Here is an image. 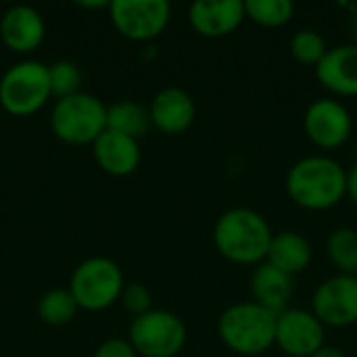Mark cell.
<instances>
[{"label": "cell", "mask_w": 357, "mask_h": 357, "mask_svg": "<svg viewBox=\"0 0 357 357\" xmlns=\"http://www.w3.org/2000/svg\"><path fill=\"white\" fill-rule=\"evenodd\" d=\"M268 220L249 207L224 211L213 226V245L218 253L236 266H259L268 257L272 243Z\"/></svg>", "instance_id": "6da1fadb"}, {"label": "cell", "mask_w": 357, "mask_h": 357, "mask_svg": "<svg viewBox=\"0 0 357 357\" xmlns=\"http://www.w3.org/2000/svg\"><path fill=\"white\" fill-rule=\"evenodd\" d=\"M291 201L307 211H326L347 197V172L324 155L299 159L287 174Z\"/></svg>", "instance_id": "7a4b0ae2"}, {"label": "cell", "mask_w": 357, "mask_h": 357, "mask_svg": "<svg viewBox=\"0 0 357 357\" xmlns=\"http://www.w3.org/2000/svg\"><path fill=\"white\" fill-rule=\"evenodd\" d=\"M276 318L255 301L234 303L218 320L220 341L236 356H264L276 345Z\"/></svg>", "instance_id": "3957f363"}, {"label": "cell", "mask_w": 357, "mask_h": 357, "mask_svg": "<svg viewBox=\"0 0 357 357\" xmlns=\"http://www.w3.org/2000/svg\"><path fill=\"white\" fill-rule=\"evenodd\" d=\"M52 134L67 144H94L107 130V107L100 98L88 92L54 102L50 113Z\"/></svg>", "instance_id": "277c9868"}, {"label": "cell", "mask_w": 357, "mask_h": 357, "mask_svg": "<svg viewBox=\"0 0 357 357\" xmlns=\"http://www.w3.org/2000/svg\"><path fill=\"white\" fill-rule=\"evenodd\" d=\"M50 96L48 65L40 61H21L0 79V105L8 115H33L48 102Z\"/></svg>", "instance_id": "5b68a950"}, {"label": "cell", "mask_w": 357, "mask_h": 357, "mask_svg": "<svg viewBox=\"0 0 357 357\" xmlns=\"http://www.w3.org/2000/svg\"><path fill=\"white\" fill-rule=\"evenodd\" d=\"M126 280L121 268L107 257H90L82 261L69 280V291L77 305L86 312H100L121 299Z\"/></svg>", "instance_id": "8992f818"}, {"label": "cell", "mask_w": 357, "mask_h": 357, "mask_svg": "<svg viewBox=\"0 0 357 357\" xmlns=\"http://www.w3.org/2000/svg\"><path fill=\"white\" fill-rule=\"evenodd\" d=\"M186 324L167 310H151L130 324V345L140 357H176L186 345Z\"/></svg>", "instance_id": "52a82bcc"}, {"label": "cell", "mask_w": 357, "mask_h": 357, "mask_svg": "<svg viewBox=\"0 0 357 357\" xmlns=\"http://www.w3.org/2000/svg\"><path fill=\"white\" fill-rule=\"evenodd\" d=\"M109 17L123 38L149 42L165 31L172 19V6L165 0H113L109 4Z\"/></svg>", "instance_id": "ba28073f"}, {"label": "cell", "mask_w": 357, "mask_h": 357, "mask_svg": "<svg viewBox=\"0 0 357 357\" xmlns=\"http://www.w3.org/2000/svg\"><path fill=\"white\" fill-rule=\"evenodd\" d=\"M314 316L333 328H347L357 324V276L337 274L324 280L312 299Z\"/></svg>", "instance_id": "9c48e42d"}, {"label": "cell", "mask_w": 357, "mask_h": 357, "mask_svg": "<svg viewBox=\"0 0 357 357\" xmlns=\"http://www.w3.org/2000/svg\"><path fill=\"white\" fill-rule=\"evenodd\" d=\"M305 136L324 151H333L343 146L354 130L351 113L347 107L335 98H318L314 100L303 115Z\"/></svg>", "instance_id": "30bf717a"}, {"label": "cell", "mask_w": 357, "mask_h": 357, "mask_svg": "<svg viewBox=\"0 0 357 357\" xmlns=\"http://www.w3.org/2000/svg\"><path fill=\"white\" fill-rule=\"evenodd\" d=\"M324 324L307 310H284L276 318V347L287 357H310L324 345Z\"/></svg>", "instance_id": "8fae6325"}, {"label": "cell", "mask_w": 357, "mask_h": 357, "mask_svg": "<svg viewBox=\"0 0 357 357\" xmlns=\"http://www.w3.org/2000/svg\"><path fill=\"white\" fill-rule=\"evenodd\" d=\"M247 19L241 0H197L188 8L190 27L203 38H224L241 27Z\"/></svg>", "instance_id": "7c38bea8"}, {"label": "cell", "mask_w": 357, "mask_h": 357, "mask_svg": "<svg viewBox=\"0 0 357 357\" xmlns=\"http://www.w3.org/2000/svg\"><path fill=\"white\" fill-rule=\"evenodd\" d=\"M149 113L153 128L167 136H180L195 123L197 107L186 90L169 86L153 96Z\"/></svg>", "instance_id": "4fadbf2b"}, {"label": "cell", "mask_w": 357, "mask_h": 357, "mask_svg": "<svg viewBox=\"0 0 357 357\" xmlns=\"http://www.w3.org/2000/svg\"><path fill=\"white\" fill-rule=\"evenodd\" d=\"M46 36L44 17L27 4L10 6L0 19V38L6 48L25 54L36 50Z\"/></svg>", "instance_id": "5bb4252c"}, {"label": "cell", "mask_w": 357, "mask_h": 357, "mask_svg": "<svg viewBox=\"0 0 357 357\" xmlns=\"http://www.w3.org/2000/svg\"><path fill=\"white\" fill-rule=\"evenodd\" d=\"M316 77L337 96H357V44L328 48L316 67Z\"/></svg>", "instance_id": "9a60e30c"}, {"label": "cell", "mask_w": 357, "mask_h": 357, "mask_svg": "<svg viewBox=\"0 0 357 357\" xmlns=\"http://www.w3.org/2000/svg\"><path fill=\"white\" fill-rule=\"evenodd\" d=\"M92 153L98 167L115 178L134 174L142 159L138 140L117 134L113 130H105L98 136V140L92 144Z\"/></svg>", "instance_id": "2e32d148"}, {"label": "cell", "mask_w": 357, "mask_h": 357, "mask_svg": "<svg viewBox=\"0 0 357 357\" xmlns=\"http://www.w3.org/2000/svg\"><path fill=\"white\" fill-rule=\"evenodd\" d=\"M249 284H251L253 301L259 303L261 307L274 312L276 316L289 310V301L293 297L295 287H293V276H289L287 272L264 261L255 266Z\"/></svg>", "instance_id": "e0dca14e"}, {"label": "cell", "mask_w": 357, "mask_h": 357, "mask_svg": "<svg viewBox=\"0 0 357 357\" xmlns=\"http://www.w3.org/2000/svg\"><path fill=\"white\" fill-rule=\"evenodd\" d=\"M312 259H314V251H312L310 241L303 234L293 232V230L274 234L270 249H268V257H266L268 264L287 272L289 276L305 272Z\"/></svg>", "instance_id": "ac0fdd59"}, {"label": "cell", "mask_w": 357, "mask_h": 357, "mask_svg": "<svg viewBox=\"0 0 357 357\" xmlns=\"http://www.w3.org/2000/svg\"><path fill=\"white\" fill-rule=\"evenodd\" d=\"M151 128H153V123H151L149 107H144L140 102L121 100V102L107 107V130H113L117 134L138 140Z\"/></svg>", "instance_id": "d6986e66"}, {"label": "cell", "mask_w": 357, "mask_h": 357, "mask_svg": "<svg viewBox=\"0 0 357 357\" xmlns=\"http://www.w3.org/2000/svg\"><path fill=\"white\" fill-rule=\"evenodd\" d=\"M326 251L339 274L357 276V230L354 228L333 230L326 243Z\"/></svg>", "instance_id": "ffe728a7"}, {"label": "cell", "mask_w": 357, "mask_h": 357, "mask_svg": "<svg viewBox=\"0 0 357 357\" xmlns=\"http://www.w3.org/2000/svg\"><path fill=\"white\" fill-rule=\"evenodd\" d=\"M77 310H79V305L73 299L69 289H52L38 303V314H40L42 322L50 324V326L69 324L75 318Z\"/></svg>", "instance_id": "44dd1931"}, {"label": "cell", "mask_w": 357, "mask_h": 357, "mask_svg": "<svg viewBox=\"0 0 357 357\" xmlns=\"http://www.w3.org/2000/svg\"><path fill=\"white\" fill-rule=\"evenodd\" d=\"M247 19L261 27H282L295 15V4L291 0H247Z\"/></svg>", "instance_id": "7402d4cb"}, {"label": "cell", "mask_w": 357, "mask_h": 357, "mask_svg": "<svg viewBox=\"0 0 357 357\" xmlns=\"http://www.w3.org/2000/svg\"><path fill=\"white\" fill-rule=\"evenodd\" d=\"M289 48H291V54L297 63H301L305 67H314V69L318 67V63L328 52L324 38L316 29H299L291 38Z\"/></svg>", "instance_id": "603a6c76"}, {"label": "cell", "mask_w": 357, "mask_h": 357, "mask_svg": "<svg viewBox=\"0 0 357 357\" xmlns=\"http://www.w3.org/2000/svg\"><path fill=\"white\" fill-rule=\"evenodd\" d=\"M48 73H50V90H52V96H56L59 100L82 92L79 90L82 73H79V69H77L75 63H71V61H56V63H52L48 67Z\"/></svg>", "instance_id": "cb8c5ba5"}, {"label": "cell", "mask_w": 357, "mask_h": 357, "mask_svg": "<svg viewBox=\"0 0 357 357\" xmlns=\"http://www.w3.org/2000/svg\"><path fill=\"white\" fill-rule=\"evenodd\" d=\"M121 303L123 307L134 316H142L146 312H151V303H153V297H151V291L140 284V282H132V284H126L123 287V293H121Z\"/></svg>", "instance_id": "d4e9b609"}, {"label": "cell", "mask_w": 357, "mask_h": 357, "mask_svg": "<svg viewBox=\"0 0 357 357\" xmlns=\"http://www.w3.org/2000/svg\"><path fill=\"white\" fill-rule=\"evenodd\" d=\"M94 357H138V354L134 351V347L130 345V341H123V339H109L105 341L98 349Z\"/></svg>", "instance_id": "484cf974"}, {"label": "cell", "mask_w": 357, "mask_h": 357, "mask_svg": "<svg viewBox=\"0 0 357 357\" xmlns=\"http://www.w3.org/2000/svg\"><path fill=\"white\" fill-rule=\"evenodd\" d=\"M347 197L357 207V163L347 172Z\"/></svg>", "instance_id": "4316f807"}, {"label": "cell", "mask_w": 357, "mask_h": 357, "mask_svg": "<svg viewBox=\"0 0 357 357\" xmlns=\"http://www.w3.org/2000/svg\"><path fill=\"white\" fill-rule=\"evenodd\" d=\"M310 357H345V354H343V349H339V347H335V345H322L314 356Z\"/></svg>", "instance_id": "83f0119b"}, {"label": "cell", "mask_w": 357, "mask_h": 357, "mask_svg": "<svg viewBox=\"0 0 357 357\" xmlns=\"http://www.w3.org/2000/svg\"><path fill=\"white\" fill-rule=\"evenodd\" d=\"M354 29H356V36H357V6H356V13H354Z\"/></svg>", "instance_id": "f1b7e54d"}]
</instances>
